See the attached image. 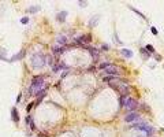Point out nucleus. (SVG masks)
<instances>
[{"mask_svg":"<svg viewBox=\"0 0 164 137\" xmlns=\"http://www.w3.org/2000/svg\"><path fill=\"white\" fill-rule=\"evenodd\" d=\"M141 117H140V114L138 113H130V114H127L125 117V122H127V123H131V122L134 121H138Z\"/></svg>","mask_w":164,"mask_h":137,"instance_id":"0eeeda50","label":"nucleus"},{"mask_svg":"<svg viewBox=\"0 0 164 137\" xmlns=\"http://www.w3.org/2000/svg\"><path fill=\"white\" fill-rule=\"evenodd\" d=\"M25 122H26V125H29L30 126L31 130H36V125H34V122H33V119H31V117H26V119H25Z\"/></svg>","mask_w":164,"mask_h":137,"instance_id":"4468645a","label":"nucleus"},{"mask_svg":"<svg viewBox=\"0 0 164 137\" xmlns=\"http://www.w3.org/2000/svg\"><path fill=\"white\" fill-rule=\"evenodd\" d=\"M79 6H81V7H86L88 3H86V1H79Z\"/></svg>","mask_w":164,"mask_h":137,"instance_id":"c85d7f7f","label":"nucleus"},{"mask_svg":"<svg viewBox=\"0 0 164 137\" xmlns=\"http://www.w3.org/2000/svg\"><path fill=\"white\" fill-rule=\"evenodd\" d=\"M99 19H100V15H94L93 18L90 19L89 25H90V26H96V25H97V21H99Z\"/></svg>","mask_w":164,"mask_h":137,"instance_id":"6ab92c4d","label":"nucleus"},{"mask_svg":"<svg viewBox=\"0 0 164 137\" xmlns=\"http://www.w3.org/2000/svg\"><path fill=\"white\" fill-rule=\"evenodd\" d=\"M45 95H47V90H45V88L42 89V90H40L38 93L36 95V96L38 97V99H37V103H40V102H41V100H42V99L45 97Z\"/></svg>","mask_w":164,"mask_h":137,"instance_id":"f3484780","label":"nucleus"},{"mask_svg":"<svg viewBox=\"0 0 164 137\" xmlns=\"http://www.w3.org/2000/svg\"><path fill=\"white\" fill-rule=\"evenodd\" d=\"M45 85V77L44 75H36L31 78L30 88H29V95H37L40 90L44 89Z\"/></svg>","mask_w":164,"mask_h":137,"instance_id":"f257e3e1","label":"nucleus"},{"mask_svg":"<svg viewBox=\"0 0 164 137\" xmlns=\"http://www.w3.org/2000/svg\"><path fill=\"white\" fill-rule=\"evenodd\" d=\"M130 8H131V10H133V11H134V12H135V14H138V15H140L141 18H145V15H144V14H142V12H141V11H138V10H137V8L131 7V6H130Z\"/></svg>","mask_w":164,"mask_h":137,"instance_id":"aec40b11","label":"nucleus"},{"mask_svg":"<svg viewBox=\"0 0 164 137\" xmlns=\"http://www.w3.org/2000/svg\"><path fill=\"white\" fill-rule=\"evenodd\" d=\"M120 54L123 55L125 58H127V59H130V58H133V52L130 51V49H126V48H123L122 51H120Z\"/></svg>","mask_w":164,"mask_h":137,"instance_id":"dca6fc26","label":"nucleus"},{"mask_svg":"<svg viewBox=\"0 0 164 137\" xmlns=\"http://www.w3.org/2000/svg\"><path fill=\"white\" fill-rule=\"evenodd\" d=\"M145 49H146V51H148L149 54H150V52H155V48H153V47H152V45H146V47H145Z\"/></svg>","mask_w":164,"mask_h":137,"instance_id":"393cba45","label":"nucleus"},{"mask_svg":"<svg viewBox=\"0 0 164 137\" xmlns=\"http://www.w3.org/2000/svg\"><path fill=\"white\" fill-rule=\"evenodd\" d=\"M140 107L141 108H144L145 113H149V111H150V110H149V106H146V104H140Z\"/></svg>","mask_w":164,"mask_h":137,"instance_id":"b1692460","label":"nucleus"},{"mask_svg":"<svg viewBox=\"0 0 164 137\" xmlns=\"http://www.w3.org/2000/svg\"><path fill=\"white\" fill-rule=\"evenodd\" d=\"M86 49H89V52H90V55L93 58L94 62H97L99 60V58H100V52H99V49L94 48V47H90V45H86Z\"/></svg>","mask_w":164,"mask_h":137,"instance_id":"6e6552de","label":"nucleus"},{"mask_svg":"<svg viewBox=\"0 0 164 137\" xmlns=\"http://www.w3.org/2000/svg\"><path fill=\"white\" fill-rule=\"evenodd\" d=\"M109 65H111V63H107V62H104V63H101V65L99 66V69H101V70H105V69H107Z\"/></svg>","mask_w":164,"mask_h":137,"instance_id":"4be33fe9","label":"nucleus"},{"mask_svg":"<svg viewBox=\"0 0 164 137\" xmlns=\"http://www.w3.org/2000/svg\"><path fill=\"white\" fill-rule=\"evenodd\" d=\"M133 128H135V129H138V130H142V132L145 133V137H153L155 136V129H153L150 125H148L146 122L135 123V125H133Z\"/></svg>","mask_w":164,"mask_h":137,"instance_id":"7ed1b4c3","label":"nucleus"},{"mask_svg":"<svg viewBox=\"0 0 164 137\" xmlns=\"http://www.w3.org/2000/svg\"><path fill=\"white\" fill-rule=\"evenodd\" d=\"M25 55H26V51H25V49H21L18 54H15L12 58H10V59H8V62H15V60H19V59H23Z\"/></svg>","mask_w":164,"mask_h":137,"instance_id":"9b49d317","label":"nucleus"},{"mask_svg":"<svg viewBox=\"0 0 164 137\" xmlns=\"http://www.w3.org/2000/svg\"><path fill=\"white\" fill-rule=\"evenodd\" d=\"M90 41H92V36L90 34H82V36H79V37L75 39V43L78 45H84V47H86Z\"/></svg>","mask_w":164,"mask_h":137,"instance_id":"423d86ee","label":"nucleus"},{"mask_svg":"<svg viewBox=\"0 0 164 137\" xmlns=\"http://www.w3.org/2000/svg\"><path fill=\"white\" fill-rule=\"evenodd\" d=\"M101 49H104V51H108L109 47L107 45V44H103V45H101Z\"/></svg>","mask_w":164,"mask_h":137,"instance_id":"cd10ccee","label":"nucleus"},{"mask_svg":"<svg viewBox=\"0 0 164 137\" xmlns=\"http://www.w3.org/2000/svg\"><path fill=\"white\" fill-rule=\"evenodd\" d=\"M141 54H144V58H149V56H150V54H149L145 48H141Z\"/></svg>","mask_w":164,"mask_h":137,"instance_id":"412c9836","label":"nucleus"},{"mask_svg":"<svg viewBox=\"0 0 164 137\" xmlns=\"http://www.w3.org/2000/svg\"><path fill=\"white\" fill-rule=\"evenodd\" d=\"M67 37L64 36V34H59L57 37H56V45H59V47H66L67 45Z\"/></svg>","mask_w":164,"mask_h":137,"instance_id":"9d476101","label":"nucleus"},{"mask_svg":"<svg viewBox=\"0 0 164 137\" xmlns=\"http://www.w3.org/2000/svg\"><path fill=\"white\" fill-rule=\"evenodd\" d=\"M21 99H22V93H19V95H18V97L15 99V100H16V103H19V102H21Z\"/></svg>","mask_w":164,"mask_h":137,"instance_id":"c756f323","label":"nucleus"},{"mask_svg":"<svg viewBox=\"0 0 164 137\" xmlns=\"http://www.w3.org/2000/svg\"><path fill=\"white\" fill-rule=\"evenodd\" d=\"M116 90H119V92L122 93V96H127V95L130 93V86H127L125 84H118Z\"/></svg>","mask_w":164,"mask_h":137,"instance_id":"1a4fd4ad","label":"nucleus"},{"mask_svg":"<svg viewBox=\"0 0 164 137\" xmlns=\"http://www.w3.org/2000/svg\"><path fill=\"white\" fill-rule=\"evenodd\" d=\"M27 11L30 14H36L37 11H40V6H30V7L27 8Z\"/></svg>","mask_w":164,"mask_h":137,"instance_id":"a211bd4d","label":"nucleus"},{"mask_svg":"<svg viewBox=\"0 0 164 137\" xmlns=\"http://www.w3.org/2000/svg\"><path fill=\"white\" fill-rule=\"evenodd\" d=\"M47 63V56L45 55H42V54H34L33 56H31V65L34 69H37V67H44Z\"/></svg>","mask_w":164,"mask_h":137,"instance_id":"20e7f679","label":"nucleus"},{"mask_svg":"<svg viewBox=\"0 0 164 137\" xmlns=\"http://www.w3.org/2000/svg\"><path fill=\"white\" fill-rule=\"evenodd\" d=\"M150 30H152V33H153L155 36H157V34H159V32H157V29L155 27V26H152V27H150Z\"/></svg>","mask_w":164,"mask_h":137,"instance_id":"bb28decb","label":"nucleus"},{"mask_svg":"<svg viewBox=\"0 0 164 137\" xmlns=\"http://www.w3.org/2000/svg\"><path fill=\"white\" fill-rule=\"evenodd\" d=\"M104 73H105L107 75H112V77H116V78H119V77L122 75V70L115 65H109L108 67L104 70Z\"/></svg>","mask_w":164,"mask_h":137,"instance_id":"39448f33","label":"nucleus"},{"mask_svg":"<svg viewBox=\"0 0 164 137\" xmlns=\"http://www.w3.org/2000/svg\"><path fill=\"white\" fill-rule=\"evenodd\" d=\"M11 118H12V122H15L16 125H18V122H19V114H18V110H16L15 107L11 108Z\"/></svg>","mask_w":164,"mask_h":137,"instance_id":"f8f14e48","label":"nucleus"},{"mask_svg":"<svg viewBox=\"0 0 164 137\" xmlns=\"http://www.w3.org/2000/svg\"><path fill=\"white\" fill-rule=\"evenodd\" d=\"M33 106H34V103H33V102H31V103H29V104H27V107H26V111H27V113H29V111H30L31 108H33Z\"/></svg>","mask_w":164,"mask_h":137,"instance_id":"a878e982","label":"nucleus"},{"mask_svg":"<svg viewBox=\"0 0 164 137\" xmlns=\"http://www.w3.org/2000/svg\"><path fill=\"white\" fill-rule=\"evenodd\" d=\"M66 16H67V11H60V12L56 15V18H57V21H59L60 23H63V22H66Z\"/></svg>","mask_w":164,"mask_h":137,"instance_id":"ddd939ff","label":"nucleus"},{"mask_svg":"<svg viewBox=\"0 0 164 137\" xmlns=\"http://www.w3.org/2000/svg\"><path fill=\"white\" fill-rule=\"evenodd\" d=\"M138 137H144V136H138Z\"/></svg>","mask_w":164,"mask_h":137,"instance_id":"7c9ffc66","label":"nucleus"},{"mask_svg":"<svg viewBox=\"0 0 164 137\" xmlns=\"http://www.w3.org/2000/svg\"><path fill=\"white\" fill-rule=\"evenodd\" d=\"M120 106H123L126 107L129 111H131L134 113V110H137L140 104H138V102L133 99V97H129V96H120Z\"/></svg>","mask_w":164,"mask_h":137,"instance_id":"f03ea898","label":"nucleus"},{"mask_svg":"<svg viewBox=\"0 0 164 137\" xmlns=\"http://www.w3.org/2000/svg\"><path fill=\"white\" fill-rule=\"evenodd\" d=\"M21 23H22V25H27V23H29V18H27V16H23V18L21 19Z\"/></svg>","mask_w":164,"mask_h":137,"instance_id":"5701e85b","label":"nucleus"},{"mask_svg":"<svg viewBox=\"0 0 164 137\" xmlns=\"http://www.w3.org/2000/svg\"><path fill=\"white\" fill-rule=\"evenodd\" d=\"M64 52V47H59V45H53V54L57 56V55H62Z\"/></svg>","mask_w":164,"mask_h":137,"instance_id":"2eb2a0df","label":"nucleus"}]
</instances>
